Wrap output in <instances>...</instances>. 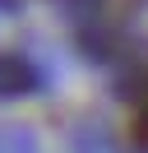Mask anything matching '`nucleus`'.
Wrapping results in <instances>:
<instances>
[{"instance_id":"1","label":"nucleus","mask_w":148,"mask_h":153,"mask_svg":"<svg viewBox=\"0 0 148 153\" xmlns=\"http://www.w3.org/2000/svg\"><path fill=\"white\" fill-rule=\"evenodd\" d=\"M33 88H37L33 65L18 60V56H9V51H0V97H23Z\"/></svg>"},{"instance_id":"2","label":"nucleus","mask_w":148,"mask_h":153,"mask_svg":"<svg viewBox=\"0 0 148 153\" xmlns=\"http://www.w3.org/2000/svg\"><path fill=\"white\" fill-rule=\"evenodd\" d=\"M130 134H134L139 149H148V97L134 107V121H130Z\"/></svg>"}]
</instances>
